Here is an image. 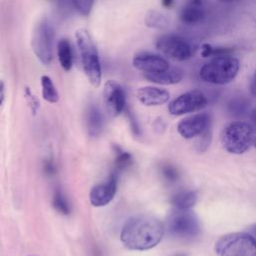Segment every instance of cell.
<instances>
[{
	"label": "cell",
	"instance_id": "obj_14",
	"mask_svg": "<svg viewBox=\"0 0 256 256\" xmlns=\"http://www.w3.org/2000/svg\"><path fill=\"white\" fill-rule=\"evenodd\" d=\"M133 66L143 73L159 72L170 67L168 61L164 57L148 52H142L135 55L133 58Z\"/></svg>",
	"mask_w": 256,
	"mask_h": 256
},
{
	"label": "cell",
	"instance_id": "obj_3",
	"mask_svg": "<svg viewBox=\"0 0 256 256\" xmlns=\"http://www.w3.org/2000/svg\"><path fill=\"white\" fill-rule=\"evenodd\" d=\"M239 68V60L231 54L216 56L202 66L200 77L211 84H227L236 77Z\"/></svg>",
	"mask_w": 256,
	"mask_h": 256
},
{
	"label": "cell",
	"instance_id": "obj_23",
	"mask_svg": "<svg viewBox=\"0 0 256 256\" xmlns=\"http://www.w3.org/2000/svg\"><path fill=\"white\" fill-rule=\"evenodd\" d=\"M53 207L61 214L68 215L70 213V204L66 198V195L62 191L61 188L56 187L53 193V200H52Z\"/></svg>",
	"mask_w": 256,
	"mask_h": 256
},
{
	"label": "cell",
	"instance_id": "obj_31",
	"mask_svg": "<svg viewBox=\"0 0 256 256\" xmlns=\"http://www.w3.org/2000/svg\"><path fill=\"white\" fill-rule=\"evenodd\" d=\"M161 4L165 8H170L174 4V0H161Z\"/></svg>",
	"mask_w": 256,
	"mask_h": 256
},
{
	"label": "cell",
	"instance_id": "obj_12",
	"mask_svg": "<svg viewBox=\"0 0 256 256\" xmlns=\"http://www.w3.org/2000/svg\"><path fill=\"white\" fill-rule=\"evenodd\" d=\"M117 178L118 174L113 172L105 182L92 187L89 194V200L93 206H105L114 198L117 190Z\"/></svg>",
	"mask_w": 256,
	"mask_h": 256
},
{
	"label": "cell",
	"instance_id": "obj_27",
	"mask_svg": "<svg viewBox=\"0 0 256 256\" xmlns=\"http://www.w3.org/2000/svg\"><path fill=\"white\" fill-rule=\"evenodd\" d=\"M229 109L231 111V113H233L234 115H242L245 113L246 109H247V104L242 102V101H236V102H232L229 106Z\"/></svg>",
	"mask_w": 256,
	"mask_h": 256
},
{
	"label": "cell",
	"instance_id": "obj_13",
	"mask_svg": "<svg viewBox=\"0 0 256 256\" xmlns=\"http://www.w3.org/2000/svg\"><path fill=\"white\" fill-rule=\"evenodd\" d=\"M207 15V0H185L180 10V20L186 25H197Z\"/></svg>",
	"mask_w": 256,
	"mask_h": 256
},
{
	"label": "cell",
	"instance_id": "obj_22",
	"mask_svg": "<svg viewBox=\"0 0 256 256\" xmlns=\"http://www.w3.org/2000/svg\"><path fill=\"white\" fill-rule=\"evenodd\" d=\"M41 88H42V97L49 103H55L58 101L59 96L57 90L54 86L53 81L47 75L41 77Z\"/></svg>",
	"mask_w": 256,
	"mask_h": 256
},
{
	"label": "cell",
	"instance_id": "obj_4",
	"mask_svg": "<svg viewBox=\"0 0 256 256\" xmlns=\"http://www.w3.org/2000/svg\"><path fill=\"white\" fill-rule=\"evenodd\" d=\"M254 140L253 127L243 121L228 123L221 132L223 147L230 153L242 154L246 152Z\"/></svg>",
	"mask_w": 256,
	"mask_h": 256
},
{
	"label": "cell",
	"instance_id": "obj_8",
	"mask_svg": "<svg viewBox=\"0 0 256 256\" xmlns=\"http://www.w3.org/2000/svg\"><path fill=\"white\" fill-rule=\"evenodd\" d=\"M169 232L179 238H192L199 234L200 223L197 216L188 210H178L168 219Z\"/></svg>",
	"mask_w": 256,
	"mask_h": 256
},
{
	"label": "cell",
	"instance_id": "obj_5",
	"mask_svg": "<svg viewBox=\"0 0 256 256\" xmlns=\"http://www.w3.org/2000/svg\"><path fill=\"white\" fill-rule=\"evenodd\" d=\"M219 256H256V238L245 232H234L220 237L215 243Z\"/></svg>",
	"mask_w": 256,
	"mask_h": 256
},
{
	"label": "cell",
	"instance_id": "obj_16",
	"mask_svg": "<svg viewBox=\"0 0 256 256\" xmlns=\"http://www.w3.org/2000/svg\"><path fill=\"white\" fill-rule=\"evenodd\" d=\"M145 79L150 82L161 84V85H171L180 82L184 77V71L179 67H169L166 70L154 72V73H144Z\"/></svg>",
	"mask_w": 256,
	"mask_h": 256
},
{
	"label": "cell",
	"instance_id": "obj_33",
	"mask_svg": "<svg viewBox=\"0 0 256 256\" xmlns=\"http://www.w3.org/2000/svg\"><path fill=\"white\" fill-rule=\"evenodd\" d=\"M251 120H252V122L256 125V108L253 109V111H252V113H251Z\"/></svg>",
	"mask_w": 256,
	"mask_h": 256
},
{
	"label": "cell",
	"instance_id": "obj_10",
	"mask_svg": "<svg viewBox=\"0 0 256 256\" xmlns=\"http://www.w3.org/2000/svg\"><path fill=\"white\" fill-rule=\"evenodd\" d=\"M104 104L111 116H118L126 106L125 92L122 86L116 81L109 80L104 85Z\"/></svg>",
	"mask_w": 256,
	"mask_h": 256
},
{
	"label": "cell",
	"instance_id": "obj_35",
	"mask_svg": "<svg viewBox=\"0 0 256 256\" xmlns=\"http://www.w3.org/2000/svg\"><path fill=\"white\" fill-rule=\"evenodd\" d=\"M254 145H255V147H256V139L254 140Z\"/></svg>",
	"mask_w": 256,
	"mask_h": 256
},
{
	"label": "cell",
	"instance_id": "obj_26",
	"mask_svg": "<svg viewBox=\"0 0 256 256\" xmlns=\"http://www.w3.org/2000/svg\"><path fill=\"white\" fill-rule=\"evenodd\" d=\"M161 173L164 178L169 182H175L179 178L178 170L171 164H164L161 166Z\"/></svg>",
	"mask_w": 256,
	"mask_h": 256
},
{
	"label": "cell",
	"instance_id": "obj_29",
	"mask_svg": "<svg viewBox=\"0 0 256 256\" xmlns=\"http://www.w3.org/2000/svg\"><path fill=\"white\" fill-rule=\"evenodd\" d=\"M249 90L251 92L252 95L256 96V69H255V72L251 78V81H250V84H249Z\"/></svg>",
	"mask_w": 256,
	"mask_h": 256
},
{
	"label": "cell",
	"instance_id": "obj_18",
	"mask_svg": "<svg viewBox=\"0 0 256 256\" xmlns=\"http://www.w3.org/2000/svg\"><path fill=\"white\" fill-rule=\"evenodd\" d=\"M57 56L63 70L69 71L73 64V53H72L70 42L67 39L62 38L58 41Z\"/></svg>",
	"mask_w": 256,
	"mask_h": 256
},
{
	"label": "cell",
	"instance_id": "obj_34",
	"mask_svg": "<svg viewBox=\"0 0 256 256\" xmlns=\"http://www.w3.org/2000/svg\"><path fill=\"white\" fill-rule=\"evenodd\" d=\"M253 232H254V233H255V234H256V226H255V227H254V229H253Z\"/></svg>",
	"mask_w": 256,
	"mask_h": 256
},
{
	"label": "cell",
	"instance_id": "obj_2",
	"mask_svg": "<svg viewBox=\"0 0 256 256\" xmlns=\"http://www.w3.org/2000/svg\"><path fill=\"white\" fill-rule=\"evenodd\" d=\"M75 37L85 75L92 86L98 87L102 72L97 48L87 30L78 29L75 32Z\"/></svg>",
	"mask_w": 256,
	"mask_h": 256
},
{
	"label": "cell",
	"instance_id": "obj_15",
	"mask_svg": "<svg viewBox=\"0 0 256 256\" xmlns=\"http://www.w3.org/2000/svg\"><path fill=\"white\" fill-rule=\"evenodd\" d=\"M138 100L146 106H157L166 103L170 94L167 90L154 87V86H145L137 90Z\"/></svg>",
	"mask_w": 256,
	"mask_h": 256
},
{
	"label": "cell",
	"instance_id": "obj_11",
	"mask_svg": "<svg viewBox=\"0 0 256 256\" xmlns=\"http://www.w3.org/2000/svg\"><path fill=\"white\" fill-rule=\"evenodd\" d=\"M211 127V117L208 113H199L185 117L178 123L179 134L186 138L200 136L207 128Z\"/></svg>",
	"mask_w": 256,
	"mask_h": 256
},
{
	"label": "cell",
	"instance_id": "obj_17",
	"mask_svg": "<svg viewBox=\"0 0 256 256\" xmlns=\"http://www.w3.org/2000/svg\"><path fill=\"white\" fill-rule=\"evenodd\" d=\"M87 131L91 137H98L104 127V116L96 104H91L86 113Z\"/></svg>",
	"mask_w": 256,
	"mask_h": 256
},
{
	"label": "cell",
	"instance_id": "obj_7",
	"mask_svg": "<svg viewBox=\"0 0 256 256\" xmlns=\"http://www.w3.org/2000/svg\"><path fill=\"white\" fill-rule=\"evenodd\" d=\"M156 48L174 61H185L192 57L193 46L184 37L177 34H164L157 38Z\"/></svg>",
	"mask_w": 256,
	"mask_h": 256
},
{
	"label": "cell",
	"instance_id": "obj_20",
	"mask_svg": "<svg viewBox=\"0 0 256 256\" xmlns=\"http://www.w3.org/2000/svg\"><path fill=\"white\" fill-rule=\"evenodd\" d=\"M115 150V160H114V166H115V173H120L127 168H129L133 163L132 155L124 150H122L119 146H114Z\"/></svg>",
	"mask_w": 256,
	"mask_h": 256
},
{
	"label": "cell",
	"instance_id": "obj_9",
	"mask_svg": "<svg viewBox=\"0 0 256 256\" xmlns=\"http://www.w3.org/2000/svg\"><path fill=\"white\" fill-rule=\"evenodd\" d=\"M208 104L206 96L198 90L186 92L170 102L168 110L172 115H183L205 108Z\"/></svg>",
	"mask_w": 256,
	"mask_h": 256
},
{
	"label": "cell",
	"instance_id": "obj_28",
	"mask_svg": "<svg viewBox=\"0 0 256 256\" xmlns=\"http://www.w3.org/2000/svg\"><path fill=\"white\" fill-rule=\"evenodd\" d=\"M43 169H44L45 174H47V175H53L56 172V165L52 158H48L45 160Z\"/></svg>",
	"mask_w": 256,
	"mask_h": 256
},
{
	"label": "cell",
	"instance_id": "obj_19",
	"mask_svg": "<svg viewBox=\"0 0 256 256\" xmlns=\"http://www.w3.org/2000/svg\"><path fill=\"white\" fill-rule=\"evenodd\" d=\"M197 202V193L195 191H181L175 194L171 203L177 210H189Z\"/></svg>",
	"mask_w": 256,
	"mask_h": 256
},
{
	"label": "cell",
	"instance_id": "obj_30",
	"mask_svg": "<svg viewBox=\"0 0 256 256\" xmlns=\"http://www.w3.org/2000/svg\"><path fill=\"white\" fill-rule=\"evenodd\" d=\"M55 6H57L59 9L64 10L67 9V5H68V0H50Z\"/></svg>",
	"mask_w": 256,
	"mask_h": 256
},
{
	"label": "cell",
	"instance_id": "obj_21",
	"mask_svg": "<svg viewBox=\"0 0 256 256\" xmlns=\"http://www.w3.org/2000/svg\"><path fill=\"white\" fill-rule=\"evenodd\" d=\"M145 23L148 27L153 29H165L169 25L168 18L161 12L151 10L147 13L145 17Z\"/></svg>",
	"mask_w": 256,
	"mask_h": 256
},
{
	"label": "cell",
	"instance_id": "obj_24",
	"mask_svg": "<svg viewBox=\"0 0 256 256\" xmlns=\"http://www.w3.org/2000/svg\"><path fill=\"white\" fill-rule=\"evenodd\" d=\"M200 53L201 56L204 58L207 57H216V56H222V55H229L232 54L233 50L231 48H227V47H214L210 44H202L201 48H200Z\"/></svg>",
	"mask_w": 256,
	"mask_h": 256
},
{
	"label": "cell",
	"instance_id": "obj_1",
	"mask_svg": "<svg viewBox=\"0 0 256 256\" xmlns=\"http://www.w3.org/2000/svg\"><path fill=\"white\" fill-rule=\"evenodd\" d=\"M164 235L162 222L151 215H137L123 226L120 239L131 250H148L155 247Z\"/></svg>",
	"mask_w": 256,
	"mask_h": 256
},
{
	"label": "cell",
	"instance_id": "obj_25",
	"mask_svg": "<svg viewBox=\"0 0 256 256\" xmlns=\"http://www.w3.org/2000/svg\"><path fill=\"white\" fill-rule=\"evenodd\" d=\"M73 7L78 11L79 14L87 16L90 14L93 7L94 0H70Z\"/></svg>",
	"mask_w": 256,
	"mask_h": 256
},
{
	"label": "cell",
	"instance_id": "obj_6",
	"mask_svg": "<svg viewBox=\"0 0 256 256\" xmlns=\"http://www.w3.org/2000/svg\"><path fill=\"white\" fill-rule=\"evenodd\" d=\"M54 28L48 18H42L35 26L31 46L35 56L44 64L49 65L53 58V41H54Z\"/></svg>",
	"mask_w": 256,
	"mask_h": 256
},
{
	"label": "cell",
	"instance_id": "obj_32",
	"mask_svg": "<svg viewBox=\"0 0 256 256\" xmlns=\"http://www.w3.org/2000/svg\"><path fill=\"white\" fill-rule=\"evenodd\" d=\"M3 100H4V84L0 80V105L2 104Z\"/></svg>",
	"mask_w": 256,
	"mask_h": 256
}]
</instances>
